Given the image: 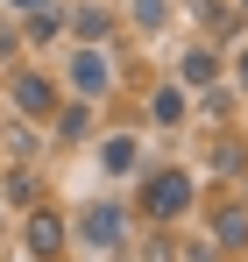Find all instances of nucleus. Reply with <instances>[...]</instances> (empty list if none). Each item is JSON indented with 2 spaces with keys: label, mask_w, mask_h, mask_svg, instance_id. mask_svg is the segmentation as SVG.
<instances>
[{
  "label": "nucleus",
  "mask_w": 248,
  "mask_h": 262,
  "mask_svg": "<svg viewBox=\"0 0 248 262\" xmlns=\"http://www.w3.org/2000/svg\"><path fill=\"white\" fill-rule=\"evenodd\" d=\"M142 213L156 220V227H170V220L192 213V170H177V163H163V170L142 177V199H135Z\"/></svg>",
  "instance_id": "f257e3e1"
},
{
  "label": "nucleus",
  "mask_w": 248,
  "mask_h": 262,
  "mask_svg": "<svg viewBox=\"0 0 248 262\" xmlns=\"http://www.w3.org/2000/svg\"><path fill=\"white\" fill-rule=\"evenodd\" d=\"M7 99H14V121H29V128H43V121L64 106L57 78H50V71H29V64H14V78H7Z\"/></svg>",
  "instance_id": "f03ea898"
},
{
  "label": "nucleus",
  "mask_w": 248,
  "mask_h": 262,
  "mask_svg": "<svg viewBox=\"0 0 248 262\" xmlns=\"http://www.w3.org/2000/svg\"><path fill=\"white\" fill-rule=\"evenodd\" d=\"M64 85L78 92L85 106H92V99H107V92H114V57H107V50H71V64H64Z\"/></svg>",
  "instance_id": "7ed1b4c3"
},
{
  "label": "nucleus",
  "mask_w": 248,
  "mask_h": 262,
  "mask_svg": "<svg viewBox=\"0 0 248 262\" xmlns=\"http://www.w3.org/2000/svg\"><path fill=\"white\" fill-rule=\"evenodd\" d=\"M78 241L85 248H121L128 241V206H114V199H92V206H78Z\"/></svg>",
  "instance_id": "20e7f679"
},
{
  "label": "nucleus",
  "mask_w": 248,
  "mask_h": 262,
  "mask_svg": "<svg viewBox=\"0 0 248 262\" xmlns=\"http://www.w3.org/2000/svg\"><path fill=\"white\" fill-rule=\"evenodd\" d=\"M206 241L220 248V255H241L248 248V206L241 199H213L206 206Z\"/></svg>",
  "instance_id": "39448f33"
},
{
  "label": "nucleus",
  "mask_w": 248,
  "mask_h": 262,
  "mask_svg": "<svg viewBox=\"0 0 248 262\" xmlns=\"http://www.w3.org/2000/svg\"><path fill=\"white\" fill-rule=\"evenodd\" d=\"M29 255H36V262H57V255H64V213H57L50 199L29 213Z\"/></svg>",
  "instance_id": "423d86ee"
},
{
  "label": "nucleus",
  "mask_w": 248,
  "mask_h": 262,
  "mask_svg": "<svg viewBox=\"0 0 248 262\" xmlns=\"http://www.w3.org/2000/svg\"><path fill=\"white\" fill-rule=\"evenodd\" d=\"M64 36H78L85 50H107V36H114V14H107L99 0H85V7H71V14H64Z\"/></svg>",
  "instance_id": "0eeeda50"
},
{
  "label": "nucleus",
  "mask_w": 248,
  "mask_h": 262,
  "mask_svg": "<svg viewBox=\"0 0 248 262\" xmlns=\"http://www.w3.org/2000/svg\"><path fill=\"white\" fill-rule=\"evenodd\" d=\"M57 36H64V7H57V0H43V7H29V21H22V43L50 50Z\"/></svg>",
  "instance_id": "6e6552de"
},
{
  "label": "nucleus",
  "mask_w": 248,
  "mask_h": 262,
  "mask_svg": "<svg viewBox=\"0 0 248 262\" xmlns=\"http://www.w3.org/2000/svg\"><path fill=\"white\" fill-rule=\"evenodd\" d=\"M177 78H184V85L192 92H206V85H220V50H184V64H177Z\"/></svg>",
  "instance_id": "1a4fd4ad"
},
{
  "label": "nucleus",
  "mask_w": 248,
  "mask_h": 262,
  "mask_svg": "<svg viewBox=\"0 0 248 262\" xmlns=\"http://www.w3.org/2000/svg\"><path fill=\"white\" fill-rule=\"evenodd\" d=\"M135 163H142V142H135V135H107V142H99V170L107 177H128Z\"/></svg>",
  "instance_id": "9d476101"
},
{
  "label": "nucleus",
  "mask_w": 248,
  "mask_h": 262,
  "mask_svg": "<svg viewBox=\"0 0 248 262\" xmlns=\"http://www.w3.org/2000/svg\"><path fill=\"white\" fill-rule=\"evenodd\" d=\"M7 199H14V206H29V213L43 206V184H36V170H29V163H14V170L0 177V206H7Z\"/></svg>",
  "instance_id": "9b49d317"
},
{
  "label": "nucleus",
  "mask_w": 248,
  "mask_h": 262,
  "mask_svg": "<svg viewBox=\"0 0 248 262\" xmlns=\"http://www.w3.org/2000/svg\"><path fill=\"white\" fill-rule=\"evenodd\" d=\"M50 135H57V142H85V135H92V106H85V99L57 106V114H50Z\"/></svg>",
  "instance_id": "f8f14e48"
},
{
  "label": "nucleus",
  "mask_w": 248,
  "mask_h": 262,
  "mask_svg": "<svg viewBox=\"0 0 248 262\" xmlns=\"http://www.w3.org/2000/svg\"><path fill=\"white\" fill-rule=\"evenodd\" d=\"M184 114H192V99H184L177 85H156V92H149V121H156V128H177Z\"/></svg>",
  "instance_id": "ddd939ff"
},
{
  "label": "nucleus",
  "mask_w": 248,
  "mask_h": 262,
  "mask_svg": "<svg viewBox=\"0 0 248 262\" xmlns=\"http://www.w3.org/2000/svg\"><path fill=\"white\" fill-rule=\"evenodd\" d=\"M0 142H7V156H14V163H36L43 149H36V128H29V121H7V135H0Z\"/></svg>",
  "instance_id": "4468645a"
},
{
  "label": "nucleus",
  "mask_w": 248,
  "mask_h": 262,
  "mask_svg": "<svg viewBox=\"0 0 248 262\" xmlns=\"http://www.w3.org/2000/svg\"><path fill=\"white\" fill-rule=\"evenodd\" d=\"M135 29L142 36H163L170 29V0H135Z\"/></svg>",
  "instance_id": "2eb2a0df"
},
{
  "label": "nucleus",
  "mask_w": 248,
  "mask_h": 262,
  "mask_svg": "<svg viewBox=\"0 0 248 262\" xmlns=\"http://www.w3.org/2000/svg\"><path fill=\"white\" fill-rule=\"evenodd\" d=\"M248 170V149L241 142H220V149H213V177H241Z\"/></svg>",
  "instance_id": "dca6fc26"
},
{
  "label": "nucleus",
  "mask_w": 248,
  "mask_h": 262,
  "mask_svg": "<svg viewBox=\"0 0 248 262\" xmlns=\"http://www.w3.org/2000/svg\"><path fill=\"white\" fill-rule=\"evenodd\" d=\"M14 50H22V29H14V21H0V64H14Z\"/></svg>",
  "instance_id": "f3484780"
},
{
  "label": "nucleus",
  "mask_w": 248,
  "mask_h": 262,
  "mask_svg": "<svg viewBox=\"0 0 248 262\" xmlns=\"http://www.w3.org/2000/svg\"><path fill=\"white\" fill-rule=\"evenodd\" d=\"M177 262H220V248H213V241H192V248H184Z\"/></svg>",
  "instance_id": "a211bd4d"
},
{
  "label": "nucleus",
  "mask_w": 248,
  "mask_h": 262,
  "mask_svg": "<svg viewBox=\"0 0 248 262\" xmlns=\"http://www.w3.org/2000/svg\"><path fill=\"white\" fill-rule=\"evenodd\" d=\"M234 85L248 92V50H241V57H234Z\"/></svg>",
  "instance_id": "6ab92c4d"
},
{
  "label": "nucleus",
  "mask_w": 248,
  "mask_h": 262,
  "mask_svg": "<svg viewBox=\"0 0 248 262\" xmlns=\"http://www.w3.org/2000/svg\"><path fill=\"white\" fill-rule=\"evenodd\" d=\"M149 262H177V248H163V241H156V248H149Z\"/></svg>",
  "instance_id": "aec40b11"
},
{
  "label": "nucleus",
  "mask_w": 248,
  "mask_h": 262,
  "mask_svg": "<svg viewBox=\"0 0 248 262\" xmlns=\"http://www.w3.org/2000/svg\"><path fill=\"white\" fill-rule=\"evenodd\" d=\"M14 7H43V0H14Z\"/></svg>",
  "instance_id": "412c9836"
},
{
  "label": "nucleus",
  "mask_w": 248,
  "mask_h": 262,
  "mask_svg": "<svg viewBox=\"0 0 248 262\" xmlns=\"http://www.w3.org/2000/svg\"><path fill=\"white\" fill-rule=\"evenodd\" d=\"M0 227H7V213H0Z\"/></svg>",
  "instance_id": "4be33fe9"
},
{
  "label": "nucleus",
  "mask_w": 248,
  "mask_h": 262,
  "mask_svg": "<svg viewBox=\"0 0 248 262\" xmlns=\"http://www.w3.org/2000/svg\"><path fill=\"white\" fill-rule=\"evenodd\" d=\"M241 7H248V0H241Z\"/></svg>",
  "instance_id": "5701e85b"
}]
</instances>
